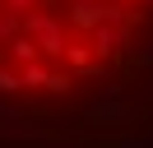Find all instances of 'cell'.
Returning a JSON list of instances; mask_svg holds the SVG:
<instances>
[{"instance_id":"obj_1","label":"cell","mask_w":153,"mask_h":148,"mask_svg":"<svg viewBox=\"0 0 153 148\" xmlns=\"http://www.w3.org/2000/svg\"><path fill=\"white\" fill-rule=\"evenodd\" d=\"M0 120L107 139L153 120V0H0Z\"/></svg>"}]
</instances>
